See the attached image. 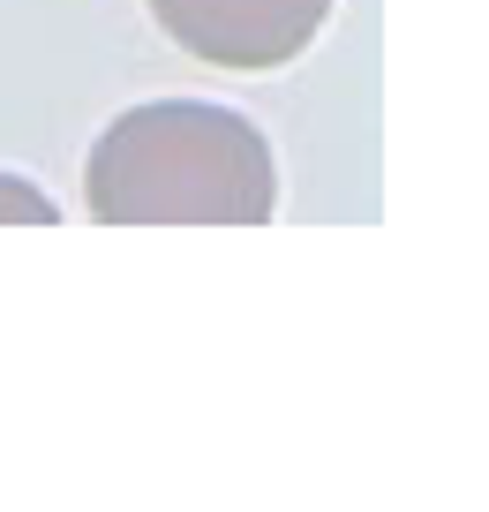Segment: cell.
<instances>
[{"label":"cell","instance_id":"obj_3","mask_svg":"<svg viewBox=\"0 0 489 512\" xmlns=\"http://www.w3.org/2000/svg\"><path fill=\"white\" fill-rule=\"evenodd\" d=\"M53 219H61V204H53L38 181L0 174V226H53Z\"/></svg>","mask_w":489,"mask_h":512},{"label":"cell","instance_id":"obj_1","mask_svg":"<svg viewBox=\"0 0 489 512\" xmlns=\"http://www.w3.org/2000/svg\"><path fill=\"white\" fill-rule=\"evenodd\" d=\"M83 204L106 226H264L279 211V159L219 98H143L91 136Z\"/></svg>","mask_w":489,"mask_h":512},{"label":"cell","instance_id":"obj_2","mask_svg":"<svg viewBox=\"0 0 489 512\" xmlns=\"http://www.w3.org/2000/svg\"><path fill=\"white\" fill-rule=\"evenodd\" d=\"M143 8L189 61L234 68V76L294 68L332 23V0H143Z\"/></svg>","mask_w":489,"mask_h":512}]
</instances>
